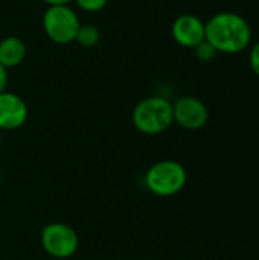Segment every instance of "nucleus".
Segmentation results:
<instances>
[{"label": "nucleus", "instance_id": "f8f14e48", "mask_svg": "<svg viewBox=\"0 0 259 260\" xmlns=\"http://www.w3.org/2000/svg\"><path fill=\"white\" fill-rule=\"evenodd\" d=\"M73 2L76 3V6L79 9H82L85 12H99L108 3V0H73Z\"/></svg>", "mask_w": 259, "mask_h": 260}, {"label": "nucleus", "instance_id": "9d476101", "mask_svg": "<svg viewBox=\"0 0 259 260\" xmlns=\"http://www.w3.org/2000/svg\"><path fill=\"white\" fill-rule=\"evenodd\" d=\"M75 41L82 46V47H95L98 46V43L101 41V32L96 26L93 24H81L79 29H78V34H76V38Z\"/></svg>", "mask_w": 259, "mask_h": 260}, {"label": "nucleus", "instance_id": "f257e3e1", "mask_svg": "<svg viewBox=\"0 0 259 260\" xmlns=\"http://www.w3.org/2000/svg\"><path fill=\"white\" fill-rule=\"evenodd\" d=\"M206 41L217 53L235 55L246 50L252 41V26L240 14L221 11L205 23Z\"/></svg>", "mask_w": 259, "mask_h": 260}, {"label": "nucleus", "instance_id": "ddd939ff", "mask_svg": "<svg viewBox=\"0 0 259 260\" xmlns=\"http://www.w3.org/2000/svg\"><path fill=\"white\" fill-rule=\"evenodd\" d=\"M249 62H250V67L253 70V73L259 76V41H256L252 49H250V55H249Z\"/></svg>", "mask_w": 259, "mask_h": 260}, {"label": "nucleus", "instance_id": "2eb2a0df", "mask_svg": "<svg viewBox=\"0 0 259 260\" xmlns=\"http://www.w3.org/2000/svg\"><path fill=\"white\" fill-rule=\"evenodd\" d=\"M47 6H63V5H70L73 0H43Z\"/></svg>", "mask_w": 259, "mask_h": 260}, {"label": "nucleus", "instance_id": "423d86ee", "mask_svg": "<svg viewBox=\"0 0 259 260\" xmlns=\"http://www.w3.org/2000/svg\"><path fill=\"white\" fill-rule=\"evenodd\" d=\"M172 117L177 125L185 129H202L209 120L206 104L195 96H182L172 104Z\"/></svg>", "mask_w": 259, "mask_h": 260}, {"label": "nucleus", "instance_id": "f03ea898", "mask_svg": "<svg viewBox=\"0 0 259 260\" xmlns=\"http://www.w3.org/2000/svg\"><path fill=\"white\" fill-rule=\"evenodd\" d=\"M133 125L147 136L165 133L174 122L172 102L163 96H150L142 99L133 110Z\"/></svg>", "mask_w": 259, "mask_h": 260}, {"label": "nucleus", "instance_id": "dca6fc26", "mask_svg": "<svg viewBox=\"0 0 259 260\" xmlns=\"http://www.w3.org/2000/svg\"><path fill=\"white\" fill-rule=\"evenodd\" d=\"M0 146H2V136H0Z\"/></svg>", "mask_w": 259, "mask_h": 260}, {"label": "nucleus", "instance_id": "0eeeda50", "mask_svg": "<svg viewBox=\"0 0 259 260\" xmlns=\"http://www.w3.org/2000/svg\"><path fill=\"white\" fill-rule=\"evenodd\" d=\"M171 34L179 46L194 49L206 38L205 21L194 14H182L174 20Z\"/></svg>", "mask_w": 259, "mask_h": 260}, {"label": "nucleus", "instance_id": "9b49d317", "mask_svg": "<svg viewBox=\"0 0 259 260\" xmlns=\"http://www.w3.org/2000/svg\"><path fill=\"white\" fill-rule=\"evenodd\" d=\"M194 53L197 56V59L203 61V62H208V61H212L217 55V50L205 40L203 43H200L197 47H194Z\"/></svg>", "mask_w": 259, "mask_h": 260}, {"label": "nucleus", "instance_id": "7ed1b4c3", "mask_svg": "<svg viewBox=\"0 0 259 260\" xmlns=\"http://www.w3.org/2000/svg\"><path fill=\"white\" fill-rule=\"evenodd\" d=\"M186 181V169L183 165L174 160H162L154 163L145 175V184L148 190L157 197L177 195L183 190Z\"/></svg>", "mask_w": 259, "mask_h": 260}, {"label": "nucleus", "instance_id": "20e7f679", "mask_svg": "<svg viewBox=\"0 0 259 260\" xmlns=\"http://www.w3.org/2000/svg\"><path fill=\"white\" fill-rule=\"evenodd\" d=\"M79 26V17L69 5L49 6L43 15V30L47 38L56 44L75 41Z\"/></svg>", "mask_w": 259, "mask_h": 260}, {"label": "nucleus", "instance_id": "6e6552de", "mask_svg": "<svg viewBox=\"0 0 259 260\" xmlns=\"http://www.w3.org/2000/svg\"><path fill=\"white\" fill-rule=\"evenodd\" d=\"M27 114L29 110L21 96L6 90L0 93V131H12L23 126Z\"/></svg>", "mask_w": 259, "mask_h": 260}, {"label": "nucleus", "instance_id": "39448f33", "mask_svg": "<svg viewBox=\"0 0 259 260\" xmlns=\"http://www.w3.org/2000/svg\"><path fill=\"white\" fill-rule=\"evenodd\" d=\"M41 245L49 256L55 259H67L76 253L79 239L75 229L69 224L52 222L41 230Z\"/></svg>", "mask_w": 259, "mask_h": 260}, {"label": "nucleus", "instance_id": "1a4fd4ad", "mask_svg": "<svg viewBox=\"0 0 259 260\" xmlns=\"http://www.w3.org/2000/svg\"><path fill=\"white\" fill-rule=\"evenodd\" d=\"M26 56V44L18 37L0 38V64L5 69L17 67Z\"/></svg>", "mask_w": 259, "mask_h": 260}, {"label": "nucleus", "instance_id": "f3484780", "mask_svg": "<svg viewBox=\"0 0 259 260\" xmlns=\"http://www.w3.org/2000/svg\"><path fill=\"white\" fill-rule=\"evenodd\" d=\"M145 260H154V259H145Z\"/></svg>", "mask_w": 259, "mask_h": 260}, {"label": "nucleus", "instance_id": "4468645a", "mask_svg": "<svg viewBox=\"0 0 259 260\" xmlns=\"http://www.w3.org/2000/svg\"><path fill=\"white\" fill-rule=\"evenodd\" d=\"M6 85H8V69H5L0 64V93L6 90Z\"/></svg>", "mask_w": 259, "mask_h": 260}]
</instances>
